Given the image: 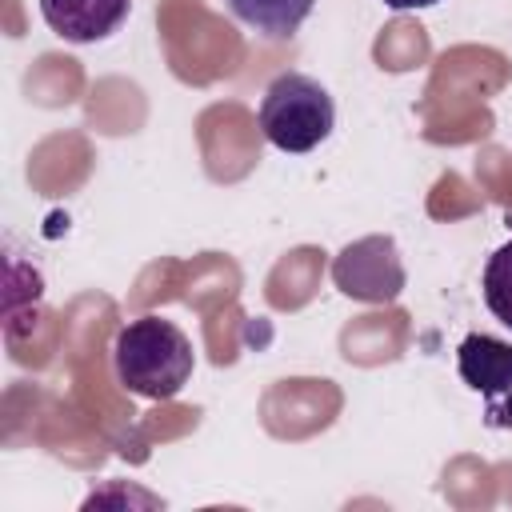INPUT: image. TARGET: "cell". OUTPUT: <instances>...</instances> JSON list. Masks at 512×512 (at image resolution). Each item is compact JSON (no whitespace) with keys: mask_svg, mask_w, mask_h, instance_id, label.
<instances>
[{"mask_svg":"<svg viewBox=\"0 0 512 512\" xmlns=\"http://www.w3.org/2000/svg\"><path fill=\"white\" fill-rule=\"evenodd\" d=\"M336 104L328 88L304 72H280L260 100V132L280 152H312L332 136Z\"/></svg>","mask_w":512,"mask_h":512,"instance_id":"7a4b0ae2","label":"cell"},{"mask_svg":"<svg viewBox=\"0 0 512 512\" xmlns=\"http://www.w3.org/2000/svg\"><path fill=\"white\" fill-rule=\"evenodd\" d=\"M488 420H492L496 428H508V432H512V388H508L504 396L488 400Z\"/></svg>","mask_w":512,"mask_h":512,"instance_id":"ba28073f","label":"cell"},{"mask_svg":"<svg viewBox=\"0 0 512 512\" xmlns=\"http://www.w3.org/2000/svg\"><path fill=\"white\" fill-rule=\"evenodd\" d=\"M388 8H396V12H416V8H432V4H440V0H384Z\"/></svg>","mask_w":512,"mask_h":512,"instance_id":"9c48e42d","label":"cell"},{"mask_svg":"<svg viewBox=\"0 0 512 512\" xmlns=\"http://www.w3.org/2000/svg\"><path fill=\"white\" fill-rule=\"evenodd\" d=\"M316 0H228L232 16L268 40H288L312 16Z\"/></svg>","mask_w":512,"mask_h":512,"instance_id":"8992f818","label":"cell"},{"mask_svg":"<svg viewBox=\"0 0 512 512\" xmlns=\"http://www.w3.org/2000/svg\"><path fill=\"white\" fill-rule=\"evenodd\" d=\"M192 364V340L164 316H140L116 332V380L144 400H172L192 380Z\"/></svg>","mask_w":512,"mask_h":512,"instance_id":"6da1fadb","label":"cell"},{"mask_svg":"<svg viewBox=\"0 0 512 512\" xmlns=\"http://www.w3.org/2000/svg\"><path fill=\"white\" fill-rule=\"evenodd\" d=\"M484 304L504 328H512V240L500 244L484 264Z\"/></svg>","mask_w":512,"mask_h":512,"instance_id":"52a82bcc","label":"cell"},{"mask_svg":"<svg viewBox=\"0 0 512 512\" xmlns=\"http://www.w3.org/2000/svg\"><path fill=\"white\" fill-rule=\"evenodd\" d=\"M132 0H40L44 24L72 40V44H96L112 36L128 20Z\"/></svg>","mask_w":512,"mask_h":512,"instance_id":"277c9868","label":"cell"},{"mask_svg":"<svg viewBox=\"0 0 512 512\" xmlns=\"http://www.w3.org/2000/svg\"><path fill=\"white\" fill-rule=\"evenodd\" d=\"M456 368L472 392L496 400L512 388V344L488 332H468L456 348Z\"/></svg>","mask_w":512,"mask_h":512,"instance_id":"5b68a950","label":"cell"},{"mask_svg":"<svg viewBox=\"0 0 512 512\" xmlns=\"http://www.w3.org/2000/svg\"><path fill=\"white\" fill-rule=\"evenodd\" d=\"M404 260L392 236H360L332 260V284L364 304H392L404 292Z\"/></svg>","mask_w":512,"mask_h":512,"instance_id":"3957f363","label":"cell"}]
</instances>
